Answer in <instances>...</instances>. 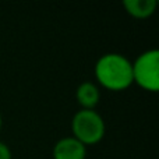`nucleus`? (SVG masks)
Instances as JSON below:
<instances>
[{
    "mask_svg": "<svg viewBox=\"0 0 159 159\" xmlns=\"http://www.w3.org/2000/svg\"><path fill=\"white\" fill-rule=\"evenodd\" d=\"M93 74L106 89L123 91L133 84L131 60L121 53H103L96 60Z\"/></svg>",
    "mask_w": 159,
    "mask_h": 159,
    "instance_id": "nucleus-1",
    "label": "nucleus"
},
{
    "mask_svg": "<svg viewBox=\"0 0 159 159\" xmlns=\"http://www.w3.org/2000/svg\"><path fill=\"white\" fill-rule=\"evenodd\" d=\"M73 135L84 145H93L105 137L106 124L95 109H80L71 119Z\"/></svg>",
    "mask_w": 159,
    "mask_h": 159,
    "instance_id": "nucleus-2",
    "label": "nucleus"
},
{
    "mask_svg": "<svg viewBox=\"0 0 159 159\" xmlns=\"http://www.w3.org/2000/svg\"><path fill=\"white\" fill-rule=\"evenodd\" d=\"M133 66V82L151 92L159 89V50L148 49L140 53Z\"/></svg>",
    "mask_w": 159,
    "mask_h": 159,
    "instance_id": "nucleus-3",
    "label": "nucleus"
},
{
    "mask_svg": "<svg viewBox=\"0 0 159 159\" xmlns=\"http://www.w3.org/2000/svg\"><path fill=\"white\" fill-rule=\"evenodd\" d=\"M52 155L53 159H85L87 145H84L74 135H66L55 143Z\"/></svg>",
    "mask_w": 159,
    "mask_h": 159,
    "instance_id": "nucleus-4",
    "label": "nucleus"
},
{
    "mask_svg": "<svg viewBox=\"0 0 159 159\" xmlns=\"http://www.w3.org/2000/svg\"><path fill=\"white\" fill-rule=\"evenodd\" d=\"M75 98L81 109H95L101 99L99 87L92 81H82L75 89Z\"/></svg>",
    "mask_w": 159,
    "mask_h": 159,
    "instance_id": "nucleus-5",
    "label": "nucleus"
},
{
    "mask_svg": "<svg viewBox=\"0 0 159 159\" xmlns=\"http://www.w3.org/2000/svg\"><path fill=\"white\" fill-rule=\"evenodd\" d=\"M123 7L135 18H147L152 16L158 7L157 0H123Z\"/></svg>",
    "mask_w": 159,
    "mask_h": 159,
    "instance_id": "nucleus-6",
    "label": "nucleus"
},
{
    "mask_svg": "<svg viewBox=\"0 0 159 159\" xmlns=\"http://www.w3.org/2000/svg\"><path fill=\"white\" fill-rule=\"evenodd\" d=\"M0 159H13L10 147L2 140H0Z\"/></svg>",
    "mask_w": 159,
    "mask_h": 159,
    "instance_id": "nucleus-7",
    "label": "nucleus"
},
{
    "mask_svg": "<svg viewBox=\"0 0 159 159\" xmlns=\"http://www.w3.org/2000/svg\"><path fill=\"white\" fill-rule=\"evenodd\" d=\"M2 127H3V116L0 113V130H2Z\"/></svg>",
    "mask_w": 159,
    "mask_h": 159,
    "instance_id": "nucleus-8",
    "label": "nucleus"
}]
</instances>
